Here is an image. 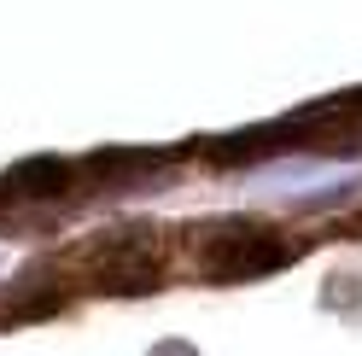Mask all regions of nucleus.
<instances>
[{
	"label": "nucleus",
	"instance_id": "1",
	"mask_svg": "<svg viewBox=\"0 0 362 356\" xmlns=\"http://www.w3.org/2000/svg\"><path fill=\"white\" fill-rule=\"evenodd\" d=\"M292 257V246L275 234V228H257V222H216L205 228V275L216 280H245V275H269Z\"/></svg>",
	"mask_w": 362,
	"mask_h": 356
},
{
	"label": "nucleus",
	"instance_id": "2",
	"mask_svg": "<svg viewBox=\"0 0 362 356\" xmlns=\"http://www.w3.org/2000/svg\"><path fill=\"white\" fill-rule=\"evenodd\" d=\"M158 280H164V257H158L152 234H123L94 251V286L105 292H146Z\"/></svg>",
	"mask_w": 362,
	"mask_h": 356
}]
</instances>
